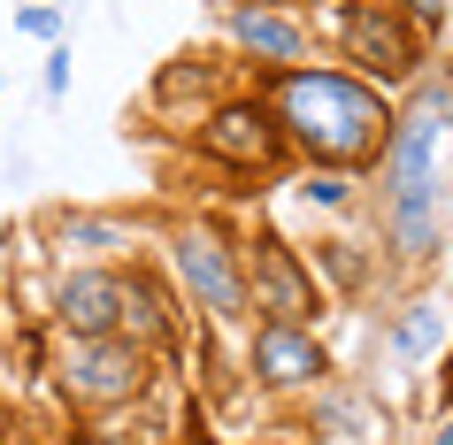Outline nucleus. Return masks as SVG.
<instances>
[{
  "instance_id": "20",
  "label": "nucleus",
  "mask_w": 453,
  "mask_h": 445,
  "mask_svg": "<svg viewBox=\"0 0 453 445\" xmlns=\"http://www.w3.org/2000/svg\"><path fill=\"white\" fill-rule=\"evenodd\" d=\"M423 445H453V407H438V422H430V438Z\"/></svg>"
},
{
  "instance_id": "3",
  "label": "nucleus",
  "mask_w": 453,
  "mask_h": 445,
  "mask_svg": "<svg viewBox=\"0 0 453 445\" xmlns=\"http://www.w3.org/2000/svg\"><path fill=\"white\" fill-rule=\"evenodd\" d=\"M169 277H177V300L200 315V323H254V284H246V238L223 231L215 215H177L162 231Z\"/></svg>"
},
{
  "instance_id": "4",
  "label": "nucleus",
  "mask_w": 453,
  "mask_h": 445,
  "mask_svg": "<svg viewBox=\"0 0 453 445\" xmlns=\"http://www.w3.org/2000/svg\"><path fill=\"white\" fill-rule=\"evenodd\" d=\"M315 31L338 47L346 70L369 77V85H384V93H407V85H423V70H430V31L415 24V16H400L392 0H331V8L315 16Z\"/></svg>"
},
{
  "instance_id": "12",
  "label": "nucleus",
  "mask_w": 453,
  "mask_h": 445,
  "mask_svg": "<svg viewBox=\"0 0 453 445\" xmlns=\"http://www.w3.org/2000/svg\"><path fill=\"white\" fill-rule=\"evenodd\" d=\"M446 323H453V307L438 300V292H415V300L392 315V330H384V346H392V361L400 369H423L430 353L446 346Z\"/></svg>"
},
{
  "instance_id": "15",
  "label": "nucleus",
  "mask_w": 453,
  "mask_h": 445,
  "mask_svg": "<svg viewBox=\"0 0 453 445\" xmlns=\"http://www.w3.org/2000/svg\"><path fill=\"white\" fill-rule=\"evenodd\" d=\"M16 31L39 39V47H62V39H70V8H62V0H31V8H16Z\"/></svg>"
},
{
  "instance_id": "16",
  "label": "nucleus",
  "mask_w": 453,
  "mask_h": 445,
  "mask_svg": "<svg viewBox=\"0 0 453 445\" xmlns=\"http://www.w3.org/2000/svg\"><path fill=\"white\" fill-rule=\"evenodd\" d=\"M70 445H146V438H139V430H123L116 415H85L70 430Z\"/></svg>"
},
{
  "instance_id": "8",
  "label": "nucleus",
  "mask_w": 453,
  "mask_h": 445,
  "mask_svg": "<svg viewBox=\"0 0 453 445\" xmlns=\"http://www.w3.org/2000/svg\"><path fill=\"white\" fill-rule=\"evenodd\" d=\"M331 376V346L315 338V323H285V315H254V330H246V384L254 392H315Z\"/></svg>"
},
{
  "instance_id": "13",
  "label": "nucleus",
  "mask_w": 453,
  "mask_h": 445,
  "mask_svg": "<svg viewBox=\"0 0 453 445\" xmlns=\"http://www.w3.org/2000/svg\"><path fill=\"white\" fill-rule=\"evenodd\" d=\"M47 238H54V254H77V261H123V246H131V231L116 215H93V208L47 215Z\"/></svg>"
},
{
  "instance_id": "9",
  "label": "nucleus",
  "mask_w": 453,
  "mask_h": 445,
  "mask_svg": "<svg viewBox=\"0 0 453 445\" xmlns=\"http://www.w3.org/2000/svg\"><path fill=\"white\" fill-rule=\"evenodd\" d=\"M246 284H254V315H285V323H323V277H315V261L277 231H254L246 238Z\"/></svg>"
},
{
  "instance_id": "7",
  "label": "nucleus",
  "mask_w": 453,
  "mask_h": 445,
  "mask_svg": "<svg viewBox=\"0 0 453 445\" xmlns=\"http://www.w3.org/2000/svg\"><path fill=\"white\" fill-rule=\"evenodd\" d=\"M139 307V261H70L47 292L54 338H123Z\"/></svg>"
},
{
  "instance_id": "5",
  "label": "nucleus",
  "mask_w": 453,
  "mask_h": 445,
  "mask_svg": "<svg viewBox=\"0 0 453 445\" xmlns=\"http://www.w3.org/2000/svg\"><path fill=\"white\" fill-rule=\"evenodd\" d=\"M47 376H54V399L77 415H123L154 392V346H139V338H62Z\"/></svg>"
},
{
  "instance_id": "6",
  "label": "nucleus",
  "mask_w": 453,
  "mask_h": 445,
  "mask_svg": "<svg viewBox=\"0 0 453 445\" xmlns=\"http://www.w3.org/2000/svg\"><path fill=\"white\" fill-rule=\"evenodd\" d=\"M192 154L231 169V177H277L292 162V139L277 123V108L262 100V85H254V93H223L208 116L192 123Z\"/></svg>"
},
{
  "instance_id": "19",
  "label": "nucleus",
  "mask_w": 453,
  "mask_h": 445,
  "mask_svg": "<svg viewBox=\"0 0 453 445\" xmlns=\"http://www.w3.org/2000/svg\"><path fill=\"white\" fill-rule=\"evenodd\" d=\"M223 8H300V16H308V8H323V0H223Z\"/></svg>"
},
{
  "instance_id": "1",
  "label": "nucleus",
  "mask_w": 453,
  "mask_h": 445,
  "mask_svg": "<svg viewBox=\"0 0 453 445\" xmlns=\"http://www.w3.org/2000/svg\"><path fill=\"white\" fill-rule=\"evenodd\" d=\"M254 85L285 123L292 162H315V169H377L384 162L400 100L384 85H369V77H354L346 62H300V70H269Z\"/></svg>"
},
{
  "instance_id": "21",
  "label": "nucleus",
  "mask_w": 453,
  "mask_h": 445,
  "mask_svg": "<svg viewBox=\"0 0 453 445\" xmlns=\"http://www.w3.org/2000/svg\"><path fill=\"white\" fill-rule=\"evenodd\" d=\"M246 445H308V438H246Z\"/></svg>"
},
{
  "instance_id": "22",
  "label": "nucleus",
  "mask_w": 453,
  "mask_h": 445,
  "mask_svg": "<svg viewBox=\"0 0 453 445\" xmlns=\"http://www.w3.org/2000/svg\"><path fill=\"white\" fill-rule=\"evenodd\" d=\"M438 85H446V93H453V54H446V70H438Z\"/></svg>"
},
{
  "instance_id": "14",
  "label": "nucleus",
  "mask_w": 453,
  "mask_h": 445,
  "mask_svg": "<svg viewBox=\"0 0 453 445\" xmlns=\"http://www.w3.org/2000/svg\"><path fill=\"white\" fill-rule=\"evenodd\" d=\"M292 192H300L308 208H323V215H354L361 208V169H315V162H300Z\"/></svg>"
},
{
  "instance_id": "11",
  "label": "nucleus",
  "mask_w": 453,
  "mask_h": 445,
  "mask_svg": "<svg viewBox=\"0 0 453 445\" xmlns=\"http://www.w3.org/2000/svg\"><path fill=\"white\" fill-rule=\"evenodd\" d=\"M215 85H223V62H215V54H169L162 70H154V93H146V108L200 123V116L215 108V100H223Z\"/></svg>"
},
{
  "instance_id": "17",
  "label": "nucleus",
  "mask_w": 453,
  "mask_h": 445,
  "mask_svg": "<svg viewBox=\"0 0 453 445\" xmlns=\"http://www.w3.org/2000/svg\"><path fill=\"white\" fill-rule=\"evenodd\" d=\"M400 16H415L423 31H446V16H453V0H392Z\"/></svg>"
},
{
  "instance_id": "18",
  "label": "nucleus",
  "mask_w": 453,
  "mask_h": 445,
  "mask_svg": "<svg viewBox=\"0 0 453 445\" xmlns=\"http://www.w3.org/2000/svg\"><path fill=\"white\" fill-rule=\"evenodd\" d=\"M39 85H47V100L70 93V39H62V47H47V77H39Z\"/></svg>"
},
{
  "instance_id": "10",
  "label": "nucleus",
  "mask_w": 453,
  "mask_h": 445,
  "mask_svg": "<svg viewBox=\"0 0 453 445\" xmlns=\"http://www.w3.org/2000/svg\"><path fill=\"white\" fill-rule=\"evenodd\" d=\"M223 39H231V54L254 77L315 62V24L300 8H223Z\"/></svg>"
},
{
  "instance_id": "2",
  "label": "nucleus",
  "mask_w": 453,
  "mask_h": 445,
  "mask_svg": "<svg viewBox=\"0 0 453 445\" xmlns=\"http://www.w3.org/2000/svg\"><path fill=\"white\" fill-rule=\"evenodd\" d=\"M446 131H453V93L423 85V100L400 108L392 146L377 162V223H384V254L400 269H430L446 254V185H438Z\"/></svg>"
}]
</instances>
